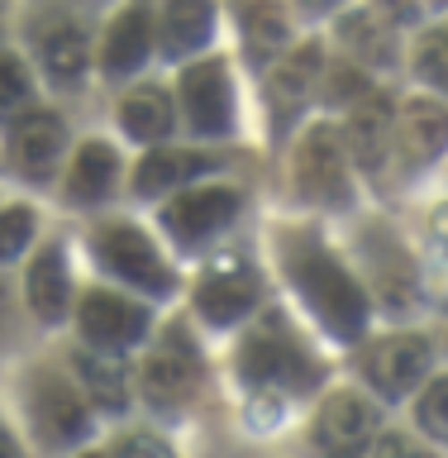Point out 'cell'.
Listing matches in <instances>:
<instances>
[{
    "label": "cell",
    "mask_w": 448,
    "mask_h": 458,
    "mask_svg": "<svg viewBox=\"0 0 448 458\" xmlns=\"http://www.w3.org/2000/svg\"><path fill=\"white\" fill-rule=\"evenodd\" d=\"M292 282L334 335H343V339L363 335L368 301H363V292H358V282L339 267V258H329L320 243H300V249L292 253Z\"/></svg>",
    "instance_id": "cell-1"
},
{
    "label": "cell",
    "mask_w": 448,
    "mask_h": 458,
    "mask_svg": "<svg viewBox=\"0 0 448 458\" xmlns=\"http://www.w3.org/2000/svg\"><path fill=\"white\" fill-rule=\"evenodd\" d=\"M239 372L253 386H292V392H306V386L320 382V368H315L310 353H300V344L286 339V329L272 320L267 329L243 344L239 353Z\"/></svg>",
    "instance_id": "cell-2"
},
{
    "label": "cell",
    "mask_w": 448,
    "mask_h": 458,
    "mask_svg": "<svg viewBox=\"0 0 448 458\" xmlns=\"http://www.w3.org/2000/svg\"><path fill=\"white\" fill-rule=\"evenodd\" d=\"M377 435V406L358 392H339L325 401L320 420H315V444L325 458H358Z\"/></svg>",
    "instance_id": "cell-3"
},
{
    "label": "cell",
    "mask_w": 448,
    "mask_h": 458,
    "mask_svg": "<svg viewBox=\"0 0 448 458\" xmlns=\"http://www.w3.org/2000/svg\"><path fill=\"white\" fill-rule=\"evenodd\" d=\"M296 186L306 200H320V206H339L349 196V167H343V143L329 124L310 129L306 143L296 153Z\"/></svg>",
    "instance_id": "cell-4"
},
{
    "label": "cell",
    "mask_w": 448,
    "mask_h": 458,
    "mask_svg": "<svg viewBox=\"0 0 448 458\" xmlns=\"http://www.w3.org/2000/svg\"><path fill=\"white\" fill-rule=\"evenodd\" d=\"M96 253H100V263H106L110 272H120L124 282H134V286H143V292H153V296H163L167 286H172V272L163 267L157 249L139 234L134 225H110V229H100Z\"/></svg>",
    "instance_id": "cell-5"
},
{
    "label": "cell",
    "mask_w": 448,
    "mask_h": 458,
    "mask_svg": "<svg viewBox=\"0 0 448 458\" xmlns=\"http://www.w3.org/2000/svg\"><path fill=\"white\" fill-rule=\"evenodd\" d=\"M363 372L382 396H406L429 372V344L420 335H392V339H382L377 349H368Z\"/></svg>",
    "instance_id": "cell-6"
},
{
    "label": "cell",
    "mask_w": 448,
    "mask_h": 458,
    "mask_svg": "<svg viewBox=\"0 0 448 458\" xmlns=\"http://www.w3.org/2000/svg\"><path fill=\"white\" fill-rule=\"evenodd\" d=\"M182 106H186L191 129H200V134H224L229 120H234V100H229L224 63L186 67V77H182Z\"/></svg>",
    "instance_id": "cell-7"
},
{
    "label": "cell",
    "mask_w": 448,
    "mask_h": 458,
    "mask_svg": "<svg viewBox=\"0 0 448 458\" xmlns=\"http://www.w3.org/2000/svg\"><path fill=\"white\" fill-rule=\"evenodd\" d=\"M143 329H148V315L143 306L110 292H91L81 306V335L100 344V349H124V344H139Z\"/></svg>",
    "instance_id": "cell-8"
},
{
    "label": "cell",
    "mask_w": 448,
    "mask_h": 458,
    "mask_svg": "<svg viewBox=\"0 0 448 458\" xmlns=\"http://www.w3.org/2000/svg\"><path fill=\"white\" fill-rule=\"evenodd\" d=\"M234 210H239V196L229 186H200V191H186L182 200H172L163 220L182 243H196V239L215 234V229H224L234 220Z\"/></svg>",
    "instance_id": "cell-9"
},
{
    "label": "cell",
    "mask_w": 448,
    "mask_h": 458,
    "mask_svg": "<svg viewBox=\"0 0 448 458\" xmlns=\"http://www.w3.org/2000/svg\"><path fill=\"white\" fill-rule=\"evenodd\" d=\"M34 420L43 429V439L48 444H72L81 439L91 420H86V401L72 392L63 377H38L34 386Z\"/></svg>",
    "instance_id": "cell-10"
},
{
    "label": "cell",
    "mask_w": 448,
    "mask_h": 458,
    "mask_svg": "<svg viewBox=\"0 0 448 458\" xmlns=\"http://www.w3.org/2000/svg\"><path fill=\"white\" fill-rule=\"evenodd\" d=\"M177 344L182 339L172 335L167 349H157L148 363H143V396H148L157 411H177L196 386V363H191V353L177 349Z\"/></svg>",
    "instance_id": "cell-11"
},
{
    "label": "cell",
    "mask_w": 448,
    "mask_h": 458,
    "mask_svg": "<svg viewBox=\"0 0 448 458\" xmlns=\"http://www.w3.org/2000/svg\"><path fill=\"white\" fill-rule=\"evenodd\" d=\"M10 153H14V163H20V172H29V177H48V172L57 167V157H63V124H57L53 114L34 110L20 129H14Z\"/></svg>",
    "instance_id": "cell-12"
},
{
    "label": "cell",
    "mask_w": 448,
    "mask_h": 458,
    "mask_svg": "<svg viewBox=\"0 0 448 458\" xmlns=\"http://www.w3.org/2000/svg\"><path fill=\"white\" fill-rule=\"evenodd\" d=\"M253 301H258V282H253V272H215L210 282H200V292H196V306L206 320L215 325H234L239 315H249L253 310Z\"/></svg>",
    "instance_id": "cell-13"
},
{
    "label": "cell",
    "mask_w": 448,
    "mask_h": 458,
    "mask_svg": "<svg viewBox=\"0 0 448 458\" xmlns=\"http://www.w3.org/2000/svg\"><path fill=\"white\" fill-rule=\"evenodd\" d=\"M148 43H153V24H148V10L143 5H129L120 20L110 24L106 34V53H100V63H106L110 77H124V72H134L143 57H148Z\"/></svg>",
    "instance_id": "cell-14"
},
{
    "label": "cell",
    "mask_w": 448,
    "mask_h": 458,
    "mask_svg": "<svg viewBox=\"0 0 448 458\" xmlns=\"http://www.w3.org/2000/svg\"><path fill=\"white\" fill-rule=\"evenodd\" d=\"M349 148L353 157L363 163L368 172H382L386 167V148H392V106L377 96V100H363L349 124Z\"/></svg>",
    "instance_id": "cell-15"
},
{
    "label": "cell",
    "mask_w": 448,
    "mask_h": 458,
    "mask_svg": "<svg viewBox=\"0 0 448 458\" xmlns=\"http://www.w3.org/2000/svg\"><path fill=\"white\" fill-rule=\"evenodd\" d=\"M77 377H81L86 392H91L96 406H106V411H120L129 401V372L120 363V353H110V349L77 353Z\"/></svg>",
    "instance_id": "cell-16"
},
{
    "label": "cell",
    "mask_w": 448,
    "mask_h": 458,
    "mask_svg": "<svg viewBox=\"0 0 448 458\" xmlns=\"http://www.w3.org/2000/svg\"><path fill=\"white\" fill-rule=\"evenodd\" d=\"M29 306L38 320H63L67 315V267H63V249H43L29 267Z\"/></svg>",
    "instance_id": "cell-17"
},
{
    "label": "cell",
    "mask_w": 448,
    "mask_h": 458,
    "mask_svg": "<svg viewBox=\"0 0 448 458\" xmlns=\"http://www.w3.org/2000/svg\"><path fill=\"white\" fill-rule=\"evenodd\" d=\"M401 139H406V153L415 163H429L448 148V110L435 100H415L401 120Z\"/></svg>",
    "instance_id": "cell-18"
},
{
    "label": "cell",
    "mask_w": 448,
    "mask_h": 458,
    "mask_svg": "<svg viewBox=\"0 0 448 458\" xmlns=\"http://www.w3.org/2000/svg\"><path fill=\"white\" fill-rule=\"evenodd\" d=\"M38 57L57 81H77L86 72V34L77 24H48L38 38Z\"/></svg>",
    "instance_id": "cell-19"
},
{
    "label": "cell",
    "mask_w": 448,
    "mask_h": 458,
    "mask_svg": "<svg viewBox=\"0 0 448 458\" xmlns=\"http://www.w3.org/2000/svg\"><path fill=\"white\" fill-rule=\"evenodd\" d=\"M114 172H120V163H114V153L106 148V143H86V148L72 157L67 196L72 200H100L114 186Z\"/></svg>",
    "instance_id": "cell-20"
},
{
    "label": "cell",
    "mask_w": 448,
    "mask_h": 458,
    "mask_svg": "<svg viewBox=\"0 0 448 458\" xmlns=\"http://www.w3.org/2000/svg\"><path fill=\"white\" fill-rule=\"evenodd\" d=\"M210 24H215L210 0H172V5H167V24H163L167 53H191V48H200V43L210 38Z\"/></svg>",
    "instance_id": "cell-21"
},
{
    "label": "cell",
    "mask_w": 448,
    "mask_h": 458,
    "mask_svg": "<svg viewBox=\"0 0 448 458\" xmlns=\"http://www.w3.org/2000/svg\"><path fill=\"white\" fill-rule=\"evenodd\" d=\"M206 167V157H191V153H148L134 172V186L139 196H157V191H172V186H182L191 172Z\"/></svg>",
    "instance_id": "cell-22"
},
{
    "label": "cell",
    "mask_w": 448,
    "mask_h": 458,
    "mask_svg": "<svg viewBox=\"0 0 448 458\" xmlns=\"http://www.w3.org/2000/svg\"><path fill=\"white\" fill-rule=\"evenodd\" d=\"M120 114H124V129L134 134L139 143H153V139H163L167 129H172V100L163 96V91H134L120 106Z\"/></svg>",
    "instance_id": "cell-23"
},
{
    "label": "cell",
    "mask_w": 448,
    "mask_h": 458,
    "mask_svg": "<svg viewBox=\"0 0 448 458\" xmlns=\"http://www.w3.org/2000/svg\"><path fill=\"white\" fill-rule=\"evenodd\" d=\"M377 296L386 301V310H410V301H415V272L406 263V253L396 249L392 239H377Z\"/></svg>",
    "instance_id": "cell-24"
},
{
    "label": "cell",
    "mask_w": 448,
    "mask_h": 458,
    "mask_svg": "<svg viewBox=\"0 0 448 458\" xmlns=\"http://www.w3.org/2000/svg\"><path fill=\"white\" fill-rule=\"evenodd\" d=\"M315 48H306V53H296V57H286V63L272 72V100H277V114L286 120L300 100H306V91H310V77H315Z\"/></svg>",
    "instance_id": "cell-25"
},
{
    "label": "cell",
    "mask_w": 448,
    "mask_h": 458,
    "mask_svg": "<svg viewBox=\"0 0 448 458\" xmlns=\"http://www.w3.org/2000/svg\"><path fill=\"white\" fill-rule=\"evenodd\" d=\"M239 20H243V34H249L253 48H282L286 43V14L277 0H243Z\"/></svg>",
    "instance_id": "cell-26"
},
{
    "label": "cell",
    "mask_w": 448,
    "mask_h": 458,
    "mask_svg": "<svg viewBox=\"0 0 448 458\" xmlns=\"http://www.w3.org/2000/svg\"><path fill=\"white\" fill-rule=\"evenodd\" d=\"M24 100H29V77H24L20 57H5V53H0V120L20 114Z\"/></svg>",
    "instance_id": "cell-27"
},
{
    "label": "cell",
    "mask_w": 448,
    "mask_h": 458,
    "mask_svg": "<svg viewBox=\"0 0 448 458\" xmlns=\"http://www.w3.org/2000/svg\"><path fill=\"white\" fill-rule=\"evenodd\" d=\"M29 234H34V215H29L24 206H14V210H0V263L20 253L24 243H29Z\"/></svg>",
    "instance_id": "cell-28"
},
{
    "label": "cell",
    "mask_w": 448,
    "mask_h": 458,
    "mask_svg": "<svg viewBox=\"0 0 448 458\" xmlns=\"http://www.w3.org/2000/svg\"><path fill=\"white\" fill-rule=\"evenodd\" d=\"M420 425H425L435 439L448 444V377L429 382V392L420 396Z\"/></svg>",
    "instance_id": "cell-29"
},
{
    "label": "cell",
    "mask_w": 448,
    "mask_h": 458,
    "mask_svg": "<svg viewBox=\"0 0 448 458\" xmlns=\"http://www.w3.org/2000/svg\"><path fill=\"white\" fill-rule=\"evenodd\" d=\"M420 72L448 91V43H444V38H439V43H429V48H420Z\"/></svg>",
    "instance_id": "cell-30"
},
{
    "label": "cell",
    "mask_w": 448,
    "mask_h": 458,
    "mask_svg": "<svg viewBox=\"0 0 448 458\" xmlns=\"http://www.w3.org/2000/svg\"><path fill=\"white\" fill-rule=\"evenodd\" d=\"M114 458H172V449L163 439H153V435H129Z\"/></svg>",
    "instance_id": "cell-31"
},
{
    "label": "cell",
    "mask_w": 448,
    "mask_h": 458,
    "mask_svg": "<svg viewBox=\"0 0 448 458\" xmlns=\"http://www.w3.org/2000/svg\"><path fill=\"white\" fill-rule=\"evenodd\" d=\"M372 458H435V454H425L420 444H410L406 435H386L377 449H372Z\"/></svg>",
    "instance_id": "cell-32"
},
{
    "label": "cell",
    "mask_w": 448,
    "mask_h": 458,
    "mask_svg": "<svg viewBox=\"0 0 448 458\" xmlns=\"http://www.w3.org/2000/svg\"><path fill=\"white\" fill-rule=\"evenodd\" d=\"M429 225H435V239H439V249H448V206H439V210H435V220H429Z\"/></svg>",
    "instance_id": "cell-33"
},
{
    "label": "cell",
    "mask_w": 448,
    "mask_h": 458,
    "mask_svg": "<svg viewBox=\"0 0 448 458\" xmlns=\"http://www.w3.org/2000/svg\"><path fill=\"white\" fill-rule=\"evenodd\" d=\"M0 458H20V449H14V439L5 435V429H0Z\"/></svg>",
    "instance_id": "cell-34"
},
{
    "label": "cell",
    "mask_w": 448,
    "mask_h": 458,
    "mask_svg": "<svg viewBox=\"0 0 448 458\" xmlns=\"http://www.w3.org/2000/svg\"><path fill=\"white\" fill-rule=\"evenodd\" d=\"M0 329H5V286H0Z\"/></svg>",
    "instance_id": "cell-35"
},
{
    "label": "cell",
    "mask_w": 448,
    "mask_h": 458,
    "mask_svg": "<svg viewBox=\"0 0 448 458\" xmlns=\"http://www.w3.org/2000/svg\"><path fill=\"white\" fill-rule=\"evenodd\" d=\"M81 458H100V454H81Z\"/></svg>",
    "instance_id": "cell-36"
},
{
    "label": "cell",
    "mask_w": 448,
    "mask_h": 458,
    "mask_svg": "<svg viewBox=\"0 0 448 458\" xmlns=\"http://www.w3.org/2000/svg\"><path fill=\"white\" fill-rule=\"evenodd\" d=\"M444 43H448V34H444Z\"/></svg>",
    "instance_id": "cell-37"
}]
</instances>
